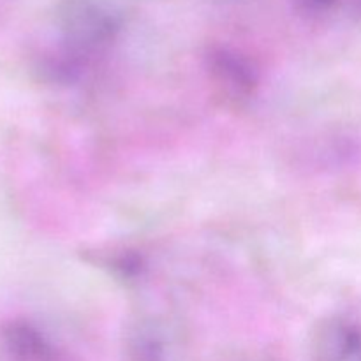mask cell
Returning a JSON list of instances; mask_svg holds the SVG:
<instances>
[{
	"label": "cell",
	"mask_w": 361,
	"mask_h": 361,
	"mask_svg": "<svg viewBox=\"0 0 361 361\" xmlns=\"http://www.w3.org/2000/svg\"><path fill=\"white\" fill-rule=\"evenodd\" d=\"M2 338L6 351L14 361H59L56 345L30 321H9L2 328Z\"/></svg>",
	"instance_id": "cell-5"
},
{
	"label": "cell",
	"mask_w": 361,
	"mask_h": 361,
	"mask_svg": "<svg viewBox=\"0 0 361 361\" xmlns=\"http://www.w3.org/2000/svg\"><path fill=\"white\" fill-rule=\"evenodd\" d=\"M88 60L85 56L76 55L67 48H60L59 51L49 53L39 63V71L46 81L56 85H73L83 76Z\"/></svg>",
	"instance_id": "cell-6"
},
{
	"label": "cell",
	"mask_w": 361,
	"mask_h": 361,
	"mask_svg": "<svg viewBox=\"0 0 361 361\" xmlns=\"http://www.w3.org/2000/svg\"><path fill=\"white\" fill-rule=\"evenodd\" d=\"M338 0H293L296 13L305 20H324L337 7Z\"/></svg>",
	"instance_id": "cell-8"
},
{
	"label": "cell",
	"mask_w": 361,
	"mask_h": 361,
	"mask_svg": "<svg viewBox=\"0 0 361 361\" xmlns=\"http://www.w3.org/2000/svg\"><path fill=\"white\" fill-rule=\"evenodd\" d=\"M126 361H180L182 348L171 328L154 317H140L123 335Z\"/></svg>",
	"instance_id": "cell-3"
},
{
	"label": "cell",
	"mask_w": 361,
	"mask_h": 361,
	"mask_svg": "<svg viewBox=\"0 0 361 361\" xmlns=\"http://www.w3.org/2000/svg\"><path fill=\"white\" fill-rule=\"evenodd\" d=\"M55 23L63 48L87 60L108 49L122 30V16L101 0H62Z\"/></svg>",
	"instance_id": "cell-1"
},
{
	"label": "cell",
	"mask_w": 361,
	"mask_h": 361,
	"mask_svg": "<svg viewBox=\"0 0 361 361\" xmlns=\"http://www.w3.org/2000/svg\"><path fill=\"white\" fill-rule=\"evenodd\" d=\"M99 264L108 268L109 274L118 277L120 281H137L145 271V261L140 254L133 250H111L99 256Z\"/></svg>",
	"instance_id": "cell-7"
},
{
	"label": "cell",
	"mask_w": 361,
	"mask_h": 361,
	"mask_svg": "<svg viewBox=\"0 0 361 361\" xmlns=\"http://www.w3.org/2000/svg\"><path fill=\"white\" fill-rule=\"evenodd\" d=\"M204 62L212 85L228 102L240 106L256 95L259 73L245 55L228 46H212Z\"/></svg>",
	"instance_id": "cell-2"
},
{
	"label": "cell",
	"mask_w": 361,
	"mask_h": 361,
	"mask_svg": "<svg viewBox=\"0 0 361 361\" xmlns=\"http://www.w3.org/2000/svg\"><path fill=\"white\" fill-rule=\"evenodd\" d=\"M309 361H361V326L342 316L317 323L310 335Z\"/></svg>",
	"instance_id": "cell-4"
}]
</instances>
